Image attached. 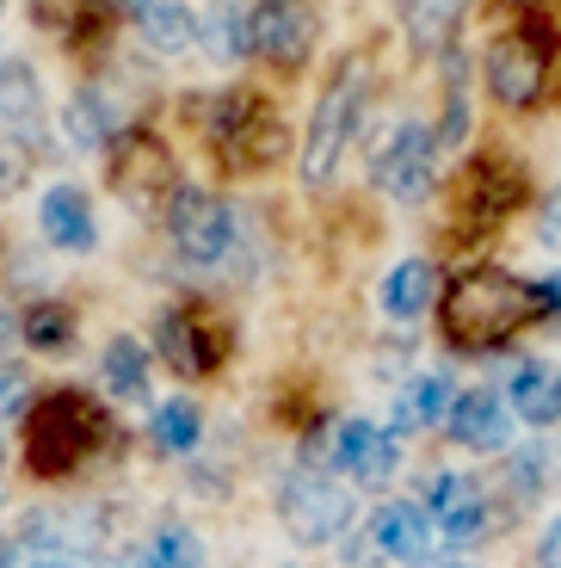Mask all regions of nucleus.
I'll use <instances>...</instances> for the list:
<instances>
[{"label": "nucleus", "mask_w": 561, "mask_h": 568, "mask_svg": "<svg viewBox=\"0 0 561 568\" xmlns=\"http://www.w3.org/2000/svg\"><path fill=\"white\" fill-rule=\"evenodd\" d=\"M19 341L38 346V353H69L74 346V310L69 303H31L19 315Z\"/></svg>", "instance_id": "obj_27"}, {"label": "nucleus", "mask_w": 561, "mask_h": 568, "mask_svg": "<svg viewBox=\"0 0 561 568\" xmlns=\"http://www.w3.org/2000/svg\"><path fill=\"white\" fill-rule=\"evenodd\" d=\"M149 439H155V452H167V457L197 452V439H204V414H197V402L192 396L161 402L155 420H149Z\"/></svg>", "instance_id": "obj_25"}, {"label": "nucleus", "mask_w": 561, "mask_h": 568, "mask_svg": "<svg viewBox=\"0 0 561 568\" xmlns=\"http://www.w3.org/2000/svg\"><path fill=\"white\" fill-rule=\"evenodd\" d=\"M432 303H438L432 260H401V266H389V278H382V315H389V322H414V315H426Z\"/></svg>", "instance_id": "obj_20"}, {"label": "nucleus", "mask_w": 561, "mask_h": 568, "mask_svg": "<svg viewBox=\"0 0 561 568\" xmlns=\"http://www.w3.org/2000/svg\"><path fill=\"white\" fill-rule=\"evenodd\" d=\"M278 513L296 544H334L351 526V495H346V483H334L322 469H296L278 488Z\"/></svg>", "instance_id": "obj_10"}, {"label": "nucleus", "mask_w": 561, "mask_h": 568, "mask_svg": "<svg viewBox=\"0 0 561 568\" xmlns=\"http://www.w3.org/2000/svg\"><path fill=\"white\" fill-rule=\"evenodd\" d=\"M0 130H7V136H26L31 155H38L43 87H38V69H31L26 57H0Z\"/></svg>", "instance_id": "obj_16"}, {"label": "nucleus", "mask_w": 561, "mask_h": 568, "mask_svg": "<svg viewBox=\"0 0 561 568\" xmlns=\"http://www.w3.org/2000/svg\"><path fill=\"white\" fill-rule=\"evenodd\" d=\"M537 322L549 327V284L512 278V272H493V266L457 278L438 303V334L457 353H493V346H506L512 334H524Z\"/></svg>", "instance_id": "obj_1"}, {"label": "nucleus", "mask_w": 561, "mask_h": 568, "mask_svg": "<svg viewBox=\"0 0 561 568\" xmlns=\"http://www.w3.org/2000/svg\"><path fill=\"white\" fill-rule=\"evenodd\" d=\"M506 408L524 426H555L561 420V371L555 365H519L506 384Z\"/></svg>", "instance_id": "obj_19"}, {"label": "nucleus", "mask_w": 561, "mask_h": 568, "mask_svg": "<svg viewBox=\"0 0 561 568\" xmlns=\"http://www.w3.org/2000/svg\"><path fill=\"white\" fill-rule=\"evenodd\" d=\"M62 136L74 142V149H112L118 136H124V118H118V100H112V87H81L69 100V112H62Z\"/></svg>", "instance_id": "obj_18"}, {"label": "nucleus", "mask_w": 561, "mask_h": 568, "mask_svg": "<svg viewBox=\"0 0 561 568\" xmlns=\"http://www.w3.org/2000/svg\"><path fill=\"white\" fill-rule=\"evenodd\" d=\"M155 353L167 358L180 377H211V371H223V358L235 353V334H228V322L216 310H204V303H173L155 322Z\"/></svg>", "instance_id": "obj_5"}, {"label": "nucleus", "mask_w": 561, "mask_h": 568, "mask_svg": "<svg viewBox=\"0 0 561 568\" xmlns=\"http://www.w3.org/2000/svg\"><path fill=\"white\" fill-rule=\"evenodd\" d=\"M167 235L185 266H216L235 247V211L204 185H173L167 199Z\"/></svg>", "instance_id": "obj_6"}, {"label": "nucleus", "mask_w": 561, "mask_h": 568, "mask_svg": "<svg viewBox=\"0 0 561 568\" xmlns=\"http://www.w3.org/2000/svg\"><path fill=\"white\" fill-rule=\"evenodd\" d=\"M370 185L395 204H420L438 185V130L426 124H395L382 149L370 155Z\"/></svg>", "instance_id": "obj_7"}, {"label": "nucleus", "mask_w": 561, "mask_h": 568, "mask_svg": "<svg viewBox=\"0 0 561 568\" xmlns=\"http://www.w3.org/2000/svg\"><path fill=\"white\" fill-rule=\"evenodd\" d=\"M0 7H7V0H0Z\"/></svg>", "instance_id": "obj_39"}, {"label": "nucleus", "mask_w": 561, "mask_h": 568, "mask_svg": "<svg viewBox=\"0 0 561 568\" xmlns=\"http://www.w3.org/2000/svg\"><path fill=\"white\" fill-rule=\"evenodd\" d=\"M445 426L463 452H506V439H512V408L493 389H463V396L450 402Z\"/></svg>", "instance_id": "obj_14"}, {"label": "nucleus", "mask_w": 561, "mask_h": 568, "mask_svg": "<svg viewBox=\"0 0 561 568\" xmlns=\"http://www.w3.org/2000/svg\"><path fill=\"white\" fill-rule=\"evenodd\" d=\"M0 464H7V452H0Z\"/></svg>", "instance_id": "obj_38"}, {"label": "nucleus", "mask_w": 561, "mask_h": 568, "mask_svg": "<svg viewBox=\"0 0 561 568\" xmlns=\"http://www.w3.org/2000/svg\"><path fill=\"white\" fill-rule=\"evenodd\" d=\"M315 38H322L315 0H253L247 7V43L272 69H303L315 57Z\"/></svg>", "instance_id": "obj_8"}, {"label": "nucleus", "mask_w": 561, "mask_h": 568, "mask_svg": "<svg viewBox=\"0 0 561 568\" xmlns=\"http://www.w3.org/2000/svg\"><path fill=\"white\" fill-rule=\"evenodd\" d=\"M204 136H211V155L223 161L228 173H266V168H278L284 149H290V130H284L278 105L259 100V93H241V87L211 105Z\"/></svg>", "instance_id": "obj_3"}, {"label": "nucleus", "mask_w": 561, "mask_h": 568, "mask_svg": "<svg viewBox=\"0 0 561 568\" xmlns=\"http://www.w3.org/2000/svg\"><path fill=\"white\" fill-rule=\"evenodd\" d=\"M432 538H438L432 513L414 507V500H382V507L370 513V544H377V556H389V562H426Z\"/></svg>", "instance_id": "obj_15"}, {"label": "nucleus", "mask_w": 561, "mask_h": 568, "mask_svg": "<svg viewBox=\"0 0 561 568\" xmlns=\"http://www.w3.org/2000/svg\"><path fill=\"white\" fill-rule=\"evenodd\" d=\"M0 568H13V544H0Z\"/></svg>", "instance_id": "obj_36"}, {"label": "nucleus", "mask_w": 561, "mask_h": 568, "mask_svg": "<svg viewBox=\"0 0 561 568\" xmlns=\"http://www.w3.org/2000/svg\"><path fill=\"white\" fill-rule=\"evenodd\" d=\"M197 43H204L216 62L247 57V50H253V43H247V7H241V0H223L211 19H197Z\"/></svg>", "instance_id": "obj_26"}, {"label": "nucleus", "mask_w": 561, "mask_h": 568, "mask_svg": "<svg viewBox=\"0 0 561 568\" xmlns=\"http://www.w3.org/2000/svg\"><path fill=\"white\" fill-rule=\"evenodd\" d=\"M142 568H204V544L185 526H161L142 550Z\"/></svg>", "instance_id": "obj_29"}, {"label": "nucleus", "mask_w": 561, "mask_h": 568, "mask_svg": "<svg viewBox=\"0 0 561 568\" xmlns=\"http://www.w3.org/2000/svg\"><path fill=\"white\" fill-rule=\"evenodd\" d=\"M543 81H549V50H543V31H506V38L488 43V93L512 112L543 100Z\"/></svg>", "instance_id": "obj_11"}, {"label": "nucleus", "mask_w": 561, "mask_h": 568, "mask_svg": "<svg viewBox=\"0 0 561 568\" xmlns=\"http://www.w3.org/2000/svg\"><path fill=\"white\" fill-rule=\"evenodd\" d=\"M13 341H19V315L7 310V303H0V353H7V346H13Z\"/></svg>", "instance_id": "obj_35"}, {"label": "nucleus", "mask_w": 561, "mask_h": 568, "mask_svg": "<svg viewBox=\"0 0 561 568\" xmlns=\"http://www.w3.org/2000/svg\"><path fill=\"white\" fill-rule=\"evenodd\" d=\"M112 568H142V562H112Z\"/></svg>", "instance_id": "obj_37"}, {"label": "nucleus", "mask_w": 561, "mask_h": 568, "mask_svg": "<svg viewBox=\"0 0 561 568\" xmlns=\"http://www.w3.org/2000/svg\"><path fill=\"white\" fill-rule=\"evenodd\" d=\"M31 168H38L31 142H26V136H7V130H0V199H7V192H19V185L31 180Z\"/></svg>", "instance_id": "obj_31"}, {"label": "nucleus", "mask_w": 561, "mask_h": 568, "mask_svg": "<svg viewBox=\"0 0 561 568\" xmlns=\"http://www.w3.org/2000/svg\"><path fill=\"white\" fill-rule=\"evenodd\" d=\"M537 235H543V247H555V254H561V192L543 204V216H537Z\"/></svg>", "instance_id": "obj_33"}, {"label": "nucleus", "mask_w": 561, "mask_h": 568, "mask_svg": "<svg viewBox=\"0 0 561 568\" xmlns=\"http://www.w3.org/2000/svg\"><path fill=\"white\" fill-rule=\"evenodd\" d=\"M99 377H105L112 396L142 402V396H149V346H142L136 334H112L105 353H99Z\"/></svg>", "instance_id": "obj_22"}, {"label": "nucleus", "mask_w": 561, "mask_h": 568, "mask_svg": "<svg viewBox=\"0 0 561 568\" xmlns=\"http://www.w3.org/2000/svg\"><path fill=\"white\" fill-rule=\"evenodd\" d=\"M31 402V377L19 365H0V420H7V414H19Z\"/></svg>", "instance_id": "obj_32"}, {"label": "nucleus", "mask_w": 561, "mask_h": 568, "mask_svg": "<svg viewBox=\"0 0 561 568\" xmlns=\"http://www.w3.org/2000/svg\"><path fill=\"white\" fill-rule=\"evenodd\" d=\"M543 568H561V513L549 519V531H543Z\"/></svg>", "instance_id": "obj_34"}, {"label": "nucleus", "mask_w": 561, "mask_h": 568, "mask_svg": "<svg viewBox=\"0 0 561 568\" xmlns=\"http://www.w3.org/2000/svg\"><path fill=\"white\" fill-rule=\"evenodd\" d=\"M31 19L57 43H86L105 31V0H31Z\"/></svg>", "instance_id": "obj_24"}, {"label": "nucleus", "mask_w": 561, "mask_h": 568, "mask_svg": "<svg viewBox=\"0 0 561 568\" xmlns=\"http://www.w3.org/2000/svg\"><path fill=\"white\" fill-rule=\"evenodd\" d=\"M463 13H469V0H401V19H407L414 50H450Z\"/></svg>", "instance_id": "obj_23"}, {"label": "nucleus", "mask_w": 561, "mask_h": 568, "mask_svg": "<svg viewBox=\"0 0 561 568\" xmlns=\"http://www.w3.org/2000/svg\"><path fill=\"white\" fill-rule=\"evenodd\" d=\"M13 568H93L81 556V544L57 538V531H26L13 544Z\"/></svg>", "instance_id": "obj_28"}, {"label": "nucleus", "mask_w": 561, "mask_h": 568, "mask_svg": "<svg viewBox=\"0 0 561 568\" xmlns=\"http://www.w3.org/2000/svg\"><path fill=\"white\" fill-rule=\"evenodd\" d=\"M38 223H43V242L62 247V254H86L99 242L93 235V204H86L81 185H50L38 204Z\"/></svg>", "instance_id": "obj_17"}, {"label": "nucleus", "mask_w": 561, "mask_h": 568, "mask_svg": "<svg viewBox=\"0 0 561 568\" xmlns=\"http://www.w3.org/2000/svg\"><path fill=\"white\" fill-rule=\"evenodd\" d=\"M450 377H407L395 389V408H389V433H420V426H438L450 414Z\"/></svg>", "instance_id": "obj_21"}, {"label": "nucleus", "mask_w": 561, "mask_h": 568, "mask_svg": "<svg viewBox=\"0 0 561 568\" xmlns=\"http://www.w3.org/2000/svg\"><path fill=\"white\" fill-rule=\"evenodd\" d=\"M130 31L142 38L149 57H185L197 43V13L192 0H124Z\"/></svg>", "instance_id": "obj_13"}, {"label": "nucleus", "mask_w": 561, "mask_h": 568, "mask_svg": "<svg viewBox=\"0 0 561 568\" xmlns=\"http://www.w3.org/2000/svg\"><path fill=\"white\" fill-rule=\"evenodd\" d=\"M395 464H401V445H395L389 426H377V420L334 426V469L339 476H351V483H365V488H382L395 476Z\"/></svg>", "instance_id": "obj_12"}, {"label": "nucleus", "mask_w": 561, "mask_h": 568, "mask_svg": "<svg viewBox=\"0 0 561 568\" xmlns=\"http://www.w3.org/2000/svg\"><path fill=\"white\" fill-rule=\"evenodd\" d=\"M105 180H112V192L124 204H136V211H149V204H167L173 199V155L167 142L155 136V130H124V136L105 149Z\"/></svg>", "instance_id": "obj_9"}, {"label": "nucleus", "mask_w": 561, "mask_h": 568, "mask_svg": "<svg viewBox=\"0 0 561 568\" xmlns=\"http://www.w3.org/2000/svg\"><path fill=\"white\" fill-rule=\"evenodd\" d=\"M365 100H370V57H346L334 69V81L322 87L309 136H303V180L309 185H327L339 173L346 142L358 136V118H365Z\"/></svg>", "instance_id": "obj_4"}, {"label": "nucleus", "mask_w": 561, "mask_h": 568, "mask_svg": "<svg viewBox=\"0 0 561 568\" xmlns=\"http://www.w3.org/2000/svg\"><path fill=\"white\" fill-rule=\"evenodd\" d=\"M105 408L81 389H50L31 408V469L38 476H74L105 445Z\"/></svg>", "instance_id": "obj_2"}, {"label": "nucleus", "mask_w": 561, "mask_h": 568, "mask_svg": "<svg viewBox=\"0 0 561 568\" xmlns=\"http://www.w3.org/2000/svg\"><path fill=\"white\" fill-rule=\"evenodd\" d=\"M469 500H481V488L469 483L463 469H432V483H426V507H432V519L469 507Z\"/></svg>", "instance_id": "obj_30"}]
</instances>
